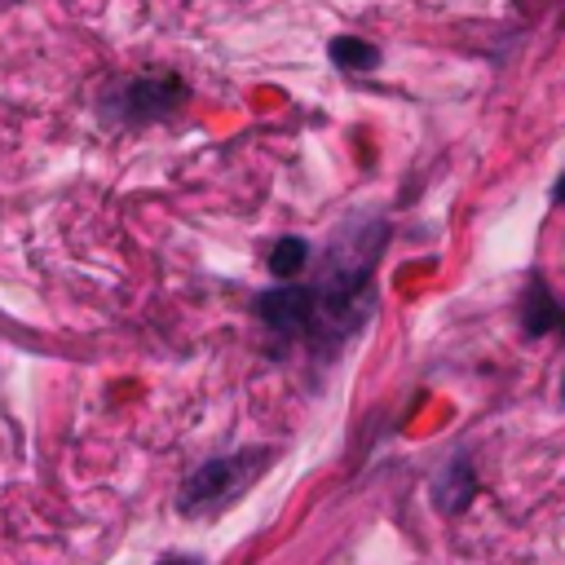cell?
<instances>
[{"label":"cell","instance_id":"obj_1","mask_svg":"<svg viewBox=\"0 0 565 565\" xmlns=\"http://www.w3.org/2000/svg\"><path fill=\"white\" fill-rule=\"evenodd\" d=\"M269 463V450H238V455H225V459H207L203 468H194L181 490H177V508L185 516L194 512H212V508H225L230 499H238L256 472Z\"/></svg>","mask_w":565,"mask_h":565},{"label":"cell","instance_id":"obj_9","mask_svg":"<svg viewBox=\"0 0 565 565\" xmlns=\"http://www.w3.org/2000/svg\"><path fill=\"white\" fill-rule=\"evenodd\" d=\"M552 199H556V203H565V172L556 177V185H552Z\"/></svg>","mask_w":565,"mask_h":565},{"label":"cell","instance_id":"obj_10","mask_svg":"<svg viewBox=\"0 0 565 565\" xmlns=\"http://www.w3.org/2000/svg\"><path fill=\"white\" fill-rule=\"evenodd\" d=\"M561 397H565V384H561Z\"/></svg>","mask_w":565,"mask_h":565},{"label":"cell","instance_id":"obj_5","mask_svg":"<svg viewBox=\"0 0 565 565\" xmlns=\"http://www.w3.org/2000/svg\"><path fill=\"white\" fill-rule=\"evenodd\" d=\"M521 327H525V335H547V331H561V327H565L561 305H556V296L547 291V282H543L539 274H534L530 287H525V300H521Z\"/></svg>","mask_w":565,"mask_h":565},{"label":"cell","instance_id":"obj_6","mask_svg":"<svg viewBox=\"0 0 565 565\" xmlns=\"http://www.w3.org/2000/svg\"><path fill=\"white\" fill-rule=\"evenodd\" d=\"M327 53H331V62L344 66V71H375V66H380V49L366 44L362 35H335V40L327 44Z\"/></svg>","mask_w":565,"mask_h":565},{"label":"cell","instance_id":"obj_8","mask_svg":"<svg viewBox=\"0 0 565 565\" xmlns=\"http://www.w3.org/2000/svg\"><path fill=\"white\" fill-rule=\"evenodd\" d=\"M159 565H203V561L199 556H163Z\"/></svg>","mask_w":565,"mask_h":565},{"label":"cell","instance_id":"obj_2","mask_svg":"<svg viewBox=\"0 0 565 565\" xmlns=\"http://www.w3.org/2000/svg\"><path fill=\"white\" fill-rule=\"evenodd\" d=\"M256 313H260L274 331L296 335V331H305V327L313 322V313H318V291H309V287H274V291L260 296Z\"/></svg>","mask_w":565,"mask_h":565},{"label":"cell","instance_id":"obj_3","mask_svg":"<svg viewBox=\"0 0 565 565\" xmlns=\"http://www.w3.org/2000/svg\"><path fill=\"white\" fill-rule=\"evenodd\" d=\"M181 97H185V88L177 75H141V79L124 84V119H137V124L154 119V115L181 106Z\"/></svg>","mask_w":565,"mask_h":565},{"label":"cell","instance_id":"obj_7","mask_svg":"<svg viewBox=\"0 0 565 565\" xmlns=\"http://www.w3.org/2000/svg\"><path fill=\"white\" fill-rule=\"evenodd\" d=\"M305 260H309V243L287 234V238H278L274 252H269V274H274V278H296V274L305 269Z\"/></svg>","mask_w":565,"mask_h":565},{"label":"cell","instance_id":"obj_4","mask_svg":"<svg viewBox=\"0 0 565 565\" xmlns=\"http://www.w3.org/2000/svg\"><path fill=\"white\" fill-rule=\"evenodd\" d=\"M472 494H477V472H472L468 455H455L450 468L433 481V503L455 516V512H463V508L472 503Z\"/></svg>","mask_w":565,"mask_h":565}]
</instances>
